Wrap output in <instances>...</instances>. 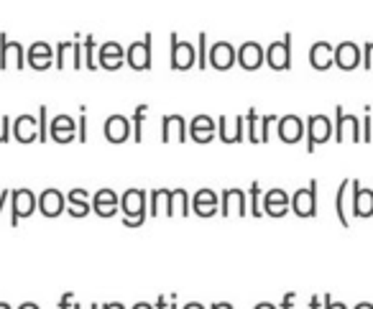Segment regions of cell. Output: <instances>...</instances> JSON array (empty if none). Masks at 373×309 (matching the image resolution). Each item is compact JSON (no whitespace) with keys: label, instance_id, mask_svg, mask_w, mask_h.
I'll use <instances>...</instances> for the list:
<instances>
[{"label":"cell","instance_id":"52a82bcc","mask_svg":"<svg viewBox=\"0 0 373 309\" xmlns=\"http://www.w3.org/2000/svg\"><path fill=\"white\" fill-rule=\"evenodd\" d=\"M348 138L350 141H360V121L355 115H348L338 105V110H335V141L343 143Z\"/></svg>","mask_w":373,"mask_h":309},{"label":"cell","instance_id":"44dd1931","mask_svg":"<svg viewBox=\"0 0 373 309\" xmlns=\"http://www.w3.org/2000/svg\"><path fill=\"white\" fill-rule=\"evenodd\" d=\"M105 128H107L105 133H107V138H110V141H126L128 133H131V123H128L123 115H115V118H110Z\"/></svg>","mask_w":373,"mask_h":309},{"label":"cell","instance_id":"d6a6232c","mask_svg":"<svg viewBox=\"0 0 373 309\" xmlns=\"http://www.w3.org/2000/svg\"><path fill=\"white\" fill-rule=\"evenodd\" d=\"M309 309H325V304H322V296H312V299H309Z\"/></svg>","mask_w":373,"mask_h":309},{"label":"cell","instance_id":"8fae6325","mask_svg":"<svg viewBox=\"0 0 373 309\" xmlns=\"http://www.w3.org/2000/svg\"><path fill=\"white\" fill-rule=\"evenodd\" d=\"M360 61H363L360 47H355L353 41H343V44L335 47V64H338L343 72H353Z\"/></svg>","mask_w":373,"mask_h":309},{"label":"cell","instance_id":"ffe728a7","mask_svg":"<svg viewBox=\"0 0 373 309\" xmlns=\"http://www.w3.org/2000/svg\"><path fill=\"white\" fill-rule=\"evenodd\" d=\"M167 212L169 217L174 215V192L172 189H153L151 192V217Z\"/></svg>","mask_w":373,"mask_h":309},{"label":"cell","instance_id":"f35d334b","mask_svg":"<svg viewBox=\"0 0 373 309\" xmlns=\"http://www.w3.org/2000/svg\"><path fill=\"white\" fill-rule=\"evenodd\" d=\"M105 309H126V307H123V304H107Z\"/></svg>","mask_w":373,"mask_h":309},{"label":"cell","instance_id":"603a6c76","mask_svg":"<svg viewBox=\"0 0 373 309\" xmlns=\"http://www.w3.org/2000/svg\"><path fill=\"white\" fill-rule=\"evenodd\" d=\"M246 121V138L251 143H261V135H259V126H261V118L259 113H256V108L248 110V118H243Z\"/></svg>","mask_w":373,"mask_h":309},{"label":"cell","instance_id":"7a4b0ae2","mask_svg":"<svg viewBox=\"0 0 373 309\" xmlns=\"http://www.w3.org/2000/svg\"><path fill=\"white\" fill-rule=\"evenodd\" d=\"M289 207H294L300 217L317 215V182H309V187L297 189L294 197H289Z\"/></svg>","mask_w":373,"mask_h":309},{"label":"cell","instance_id":"e0dca14e","mask_svg":"<svg viewBox=\"0 0 373 309\" xmlns=\"http://www.w3.org/2000/svg\"><path fill=\"white\" fill-rule=\"evenodd\" d=\"M128 61H131V67L143 72V69L151 67V34L146 36L143 41H136L131 52H128Z\"/></svg>","mask_w":373,"mask_h":309},{"label":"cell","instance_id":"ba28073f","mask_svg":"<svg viewBox=\"0 0 373 309\" xmlns=\"http://www.w3.org/2000/svg\"><path fill=\"white\" fill-rule=\"evenodd\" d=\"M235 61V49L227 44V41H218V44H213L210 47V52H207V67L218 69V72H225V69L233 67Z\"/></svg>","mask_w":373,"mask_h":309},{"label":"cell","instance_id":"4dcf8cb0","mask_svg":"<svg viewBox=\"0 0 373 309\" xmlns=\"http://www.w3.org/2000/svg\"><path fill=\"white\" fill-rule=\"evenodd\" d=\"M322 304H325V309H348L343 302H333L330 294H322Z\"/></svg>","mask_w":373,"mask_h":309},{"label":"cell","instance_id":"d6986e66","mask_svg":"<svg viewBox=\"0 0 373 309\" xmlns=\"http://www.w3.org/2000/svg\"><path fill=\"white\" fill-rule=\"evenodd\" d=\"M348 197H350V179H345V182L340 184L338 197H335V212H338V220L343 222L345 228H350L353 215H350V202H348Z\"/></svg>","mask_w":373,"mask_h":309},{"label":"cell","instance_id":"3957f363","mask_svg":"<svg viewBox=\"0 0 373 309\" xmlns=\"http://www.w3.org/2000/svg\"><path fill=\"white\" fill-rule=\"evenodd\" d=\"M304 133H307V151L314 154V146L325 143L333 135V126H330V121H327L325 115H309Z\"/></svg>","mask_w":373,"mask_h":309},{"label":"cell","instance_id":"7402d4cb","mask_svg":"<svg viewBox=\"0 0 373 309\" xmlns=\"http://www.w3.org/2000/svg\"><path fill=\"white\" fill-rule=\"evenodd\" d=\"M120 59H123V49H120L118 44H107V47L102 49V67L118 69Z\"/></svg>","mask_w":373,"mask_h":309},{"label":"cell","instance_id":"6da1fadb","mask_svg":"<svg viewBox=\"0 0 373 309\" xmlns=\"http://www.w3.org/2000/svg\"><path fill=\"white\" fill-rule=\"evenodd\" d=\"M123 212H126L128 228H138L146 220V192L143 189H128L123 195Z\"/></svg>","mask_w":373,"mask_h":309},{"label":"cell","instance_id":"5bb4252c","mask_svg":"<svg viewBox=\"0 0 373 309\" xmlns=\"http://www.w3.org/2000/svg\"><path fill=\"white\" fill-rule=\"evenodd\" d=\"M276 126H279L276 131H279L284 143H297L304 135V121H302L300 115H284L281 121H276Z\"/></svg>","mask_w":373,"mask_h":309},{"label":"cell","instance_id":"1f68e13d","mask_svg":"<svg viewBox=\"0 0 373 309\" xmlns=\"http://www.w3.org/2000/svg\"><path fill=\"white\" fill-rule=\"evenodd\" d=\"M294 299H297V296H294V291H287V294H284V299H281V307L279 309H292L294 307Z\"/></svg>","mask_w":373,"mask_h":309},{"label":"cell","instance_id":"d590c367","mask_svg":"<svg viewBox=\"0 0 373 309\" xmlns=\"http://www.w3.org/2000/svg\"><path fill=\"white\" fill-rule=\"evenodd\" d=\"M182 309H207L205 304H200V302H189V304H184Z\"/></svg>","mask_w":373,"mask_h":309},{"label":"cell","instance_id":"484cf974","mask_svg":"<svg viewBox=\"0 0 373 309\" xmlns=\"http://www.w3.org/2000/svg\"><path fill=\"white\" fill-rule=\"evenodd\" d=\"M251 207H248V212H254V217H261L264 215V210H261V184L254 182L251 184Z\"/></svg>","mask_w":373,"mask_h":309},{"label":"cell","instance_id":"9c48e42d","mask_svg":"<svg viewBox=\"0 0 373 309\" xmlns=\"http://www.w3.org/2000/svg\"><path fill=\"white\" fill-rule=\"evenodd\" d=\"M264 56H266V52H264V47L256 44V41H246V44L235 52V61H238L243 69H248V72H256V69L264 64Z\"/></svg>","mask_w":373,"mask_h":309},{"label":"cell","instance_id":"74e56055","mask_svg":"<svg viewBox=\"0 0 373 309\" xmlns=\"http://www.w3.org/2000/svg\"><path fill=\"white\" fill-rule=\"evenodd\" d=\"M134 309H153V307H151V304H148V302H138Z\"/></svg>","mask_w":373,"mask_h":309},{"label":"cell","instance_id":"d4e9b609","mask_svg":"<svg viewBox=\"0 0 373 309\" xmlns=\"http://www.w3.org/2000/svg\"><path fill=\"white\" fill-rule=\"evenodd\" d=\"M172 192H174V212L189 215V195H186V189H172Z\"/></svg>","mask_w":373,"mask_h":309},{"label":"cell","instance_id":"e575fe53","mask_svg":"<svg viewBox=\"0 0 373 309\" xmlns=\"http://www.w3.org/2000/svg\"><path fill=\"white\" fill-rule=\"evenodd\" d=\"M254 309H279V307H276V304H271V302H259Z\"/></svg>","mask_w":373,"mask_h":309},{"label":"cell","instance_id":"f546056e","mask_svg":"<svg viewBox=\"0 0 373 309\" xmlns=\"http://www.w3.org/2000/svg\"><path fill=\"white\" fill-rule=\"evenodd\" d=\"M153 309H177V304H174V296H172V302H169L167 296H159V299H156V304H153Z\"/></svg>","mask_w":373,"mask_h":309},{"label":"cell","instance_id":"2e32d148","mask_svg":"<svg viewBox=\"0 0 373 309\" xmlns=\"http://www.w3.org/2000/svg\"><path fill=\"white\" fill-rule=\"evenodd\" d=\"M220 212L223 215L235 212V215H240V217L248 215V205H246V195H243V189H225V192H223Z\"/></svg>","mask_w":373,"mask_h":309},{"label":"cell","instance_id":"277c9868","mask_svg":"<svg viewBox=\"0 0 373 309\" xmlns=\"http://www.w3.org/2000/svg\"><path fill=\"white\" fill-rule=\"evenodd\" d=\"M268 67L276 69V72H284L292 64V34H287L281 41H273L271 47L266 49V56H264Z\"/></svg>","mask_w":373,"mask_h":309},{"label":"cell","instance_id":"4fadbf2b","mask_svg":"<svg viewBox=\"0 0 373 309\" xmlns=\"http://www.w3.org/2000/svg\"><path fill=\"white\" fill-rule=\"evenodd\" d=\"M264 215H271V217H284L289 212V195L284 189H268L266 197H264Z\"/></svg>","mask_w":373,"mask_h":309},{"label":"cell","instance_id":"836d02e7","mask_svg":"<svg viewBox=\"0 0 373 309\" xmlns=\"http://www.w3.org/2000/svg\"><path fill=\"white\" fill-rule=\"evenodd\" d=\"M210 309H235V307H233V304H230V302H215Z\"/></svg>","mask_w":373,"mask_h":309},{"label":"cell","instance_id":"f1b7e54d","mask_svg":"<svg viewBox=\"0 0 373 309\" xmlns=\"http://www.w3.org/2000/svg\"><path fill=\"white\" fill-rule=\"evenodd\" d=\"M363 67H366V69H373V41L363 47Z\"/></svg>","mask_w":373,"mask_h":309},{"label":"cell","instance_id":"ac0fdd59","mask_svg":"<svg viewBox=\"0 0 373 309\" xmlns=\"http://www.w3.org/2000/svg\"><path fill=\"white\" fill-rule=\"evenodd\" d=\"M309 64H312L317 72H325L335 64V49L327 44V41H317L312 49H309Z\"/></svg>","mask_w":373,"mask_h":309},{"label":"cell","instance_id":"30bf717a","mask_svg":"<svg viewBox=\"0 0 373 309\" xmlns=\"http://www.w3.org/2000/svg\"><path fill=\"white\" fill-rule=\"evenodd\" d=\"M186 138H189V133H186V121L182 115H164L161 118V141L184 143Z\"/></svg>","mask_w":373,"mask_h":309},{"label":"cell","instance_id":"83f0119b","mask_svg":"<svg viewBox=\"0 0 373 309\" xmlns=\"http://www.w3.org/2000/svg\"><path fill=\"white\" fill-rule=\"evenodd\" d=\"M276 123V118L273 115H264L261 118V126H259V135H261V143L268 141V133H271V126Z\"/></svg>","mask_w":373,"mask_h":309},{"label":"cell","instance_id":"5b68a950","mask_svg":"<svg viewBox=\"0 0 373 309\" xmlns=\"http://www.w3.org/2000/svg\"><path fill=\"white\" fill-rule=\"evenodd\" d=\"M350 215L353 217L373 215V189L360 187L358 179H350Z\"/></svg>","mask_w":373,"mask_h":309},{"label":"cell","instance_id":"cb8c5ba5","mask_svg":"<svg viewBox=\"0 0 373 309\" xmlns=\"http://www.w3.org/2000/svg\"><path fill=\"white\" fill-rule=\"evenodd\" d=\"M148 105H138L134 113V138L136 141H143V121H146Z\"/></svg>","mask_w":373,"mask_h":309},{"label":"cell","instance_id":"8d00e7d4","mask_svg":"<svg viewBox=\"0 0 373 309\" xmlns=\"http://www.w3.org/2000/svg\"><path fill=\"white\" fill-rule=\"evenodd\" d=\"M355 309H373V304L371 302H360V304H355Z\"/></svg>","mask_w":373,"mask_h":309},{"label":"cell","instance_id":"8992f818","mask_svg":"<svg viewBox=\"0 0 373 309\" xmlns=\"http://www.w3.org/2000/svg\"><path fill=\"white\" fill-rule=\"evenodd\" d=\"M197 64V49L189 41H179L177 34H172V69L184 72Z\"/></svg>","mask_w":373,"mask_h":309},{"label":"cell","instance_id":"7c38bea8","mask_svg":"<svg viewBox=\"0 0 373 309\" xmlns=\"http://www.w3.org/2000/svg\"><path fill=\"white\" fill-rule=\"evenodd\" d=\"M186 133L192 135V141L197 143H207L213 141L215 135H218V123L210 118V115H197L189 126H186Z\"/></svg>","mask_w":373,"mask_h":309},{"label":"cell","instance_id":"4316f807","mask_svg":"<svg viewBox=\"0 0 373 309\" xmlns=\"http://www.w3.org/2000/svg\"><path fill=\"white\" fill-rule=\"evenodd\" d=\"M197 69H207V36H197Z\"/></svg>","mask_w":373,"mask_h":309},{"label":"cell","instance_id":"9a60e30c","mask_svg":"<svg viewBox=\"0 0 373 309\" xmlns=\"http://www.w3.org/2000/svg\"><path fill=\"white\" fill-rule=\"evenodd\" d=\"M192 205H194V212L200 217H213L215 212H220V200H218V195H215L213 189H200V192H194Z\"/></svg>","mask_w":373,"mask_h":309}]
</instances>
